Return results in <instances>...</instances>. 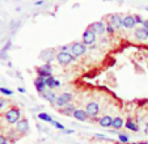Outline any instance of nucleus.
I'll return each mask as SVG.
<instances>
[{
  "label": "nucleus",
  "mask_w": 148,
  "mask_h": 144,
  "mask_svg": "<svg viewBox=\"0 0 148 144\" xmlns=\"http://www.w3.org/2000/svg\"><path fill=\"white\" fill-rule=\"evenodd\" d=\"M85 111L88 113L89 118L97 119V115L100 114V104H98L97 101H90V102H88L87 108H85Z\"/></svg>",
  "instance_id": "4"
},
{
  "label": "nucleus",
  "mask_w": 148,
  "mask_h": 144,
  "mask_svg": "<svg viewBox=\"0 0 148 144\" xmlns=\"http://www.w3.org/2000/svg\"><path fill=\"white\" fill-rule=\"evenodd\" d=\"M75 131L73 130H64V134H73Z\"/></svg>",
  "instance_id": "36"
},
{
  "label": "nucleus",
  "mask_w": 148,
  "mask_h": 144,
  "mask_svg": "<svg viewBox=\"0 0 148 144\" xmlns=\"http://www.w3.org/2000/svg\"><path fill=\"white\" fill-rule=\"evenodd\" d=\"M0 93L5 94V96H12V94H13V91H9V89H7V88L0 86Z\"/></svg>",
  "instance_id": "24"
},
{
  "label": "nucleus",
  "mask_w": 148,
  "mask_h": 144,
  "mask_svg": "<svg viewBox=\"0 0 148 144\" xmlns=\"http://www.w3.org/2000/svg\"><path fill=\"white\" fill-rule=\"evenodd\" d=\"M46 85H47L49 89H55V88L60 86V81L56 80L54 76H50V77L46 79Z\"/></svg>",
  "instance_id": "15"
},
{
  "label": "nucleus",
  "mask_w": 148,
  "mask_h": 144,
  "mask_svg": "<svg viewBox=\"0 0 148 144\" xmlns=\"http://www.w3.org/2000/svg\"><path fill=\"white\" fill-rule=\"evenodd\" d=\"M68 50H71V45H64V46H62V47H60V51L68 53Z\"/></svg>",
  "instance_id": "27"
},
{
  "label": "nucleus",
  "mask_w": 148,
  "mask_h": 144,
  "mask_svg": "<svg viewBox=\"0 0 148 144\" xmlns=\"http://www.w3.org/2000/svg\"><path fill=\"white\" fill-rule=\"evenodd\" d=\"M89 28L92 29V30L95 32L96 34H98V36H101V34H103V33H106V24H105L103 21H96V22H93Z\"/></svg>",
  "instance_id": "8"
},
{
  "label": "nucleus",
  "mask_w": 148,
  "mask_h": 144,
  "mask_svg": "<svg viewBox=\"0 0 148 144\" xmlns=\"http://www.w3.org/2000/svg\"><path fill=\"white\" fill-rule=\"evenodd\" d=\"M36 5H42V4H43V0H38V1H36Z\"/></svg>",
  "instance_id": "34"
},
{
  "label": "nucleus",
  "mask_w": 148,
  "mask_h": 144,
  "mask_svg": "<svg viewBox=\"0 0 148 144\" xmlns=\"http://www.w3.org/2000/svg\"><path fill=\"white\" fill-rule=\"evenodd\" d=\"M109 24L115 30H119L123 28V17L121 14H112L109 17Z\"/></svg>",
  "instance_id": "6"
},
{
  "label": "nucleus",
  "mask_w": 148,
  "mask_h": 144,
  "mask_svg": "<svg viewBox=\"0 0 148 144\" xmlns=\"http://www.w3.org/2000/svg\"><path fill=\"white\" fill-rule=\"evenodd\" d=\"M132 144H148L147 141H140V143H132Z\"/></svg>",
  "instance_id": "38"
},
{
  "label": "nucleus",
  "mask_w": 148,
  "mask_h": 144,
  "mask_svg": "<svg viewBox=\"0 0 148 144\" xmlns=\"http://www.w3.org/2000/svg\"><path fill=\"white\" fill-rule=\"evenodd\" d=\"M42 68H45V69H47V71H51V66L49 63H46V64H43L42 66Z\"/></svg>",
  "instance_id": "32"
},
{
  "label": "nucleus",
  "mask_w": 148,
  "mask_h": 144,
  "mask_svg": "<svg viewBox=\"0 0 148 144\" xmlns=\"http://www.w3.org/2000/svg\"><path fill=\"white\" fill-rule=\"evenodd\" d=\"M89 50H92V51L97 50V46H96V45H95V43H93V45H90V46H89Z\"/></svg>",
  "instance_id": "33"
},
{
  "label": "nucleus",
  "mask_w": 148,
  "mask_h": 144,
  "mask_svg": "<svg viewBox=\"0 0 148 144\" xmlns=\"http://www.w3.org/2000/svg\"><path fill=\"white\" fill-rule=\"evenodd\" d=\"M38 118L41 119V121H43V122H49V123H51L54 121V119L51 118L49 114H46V113H39L38 114Z\"/></svg>",
  "instance_id": "20"
},
{
  "label": "nucleus",
  "mask_w": 148,
  "mask_h": 144,
  "mask_svg": "<svg viewBox=\"0 0 148 144\" xmlns=\"http://www.w3.org/2000/svg\"><path fill=\"white\" fill-rule=\"evenodd\" d=\"M34 86H36V89L39 92V93L45 92L46 88H47V85H46V79H45V77H41V76H38V77L34 80Z\"/></svg>",
  "instance_id": "12"
},
{
  "label": "nucleus",
  "mask_w": 148,
  "mask_h": 144,
  "mask_svg": "<svg viewBox=\"0 0 148 144\" xmlns=\"http://www.w3.org/2000/svg\"><path fill=\"white\" fill-rule=\"evenodd\" d=\"M73 118L77 119V121H80V122H85V121H88L89 119V115H88V113L84 109H76L75 111H73Z\"/></svg>",
  "instance_id": "10"
},
{
  "label": "nucleus",
  "mask_w": 148,
  "mask_h": 144,
  "mask_svg": "<svg viewBox=\"0 0 148 144\" xmlns=\"http://www.w3.org/2000/svg\"><path fill=\"white\" fill-rule=\"evenodd\" d=\"M88 47L87 45H84L83 42H73L72 45H71V54H72L73 56H81L84 55V54L87 53Z\"/></svg>",
  "instance_id": "3"
},
{
  "label": "nucleus",
  "mask_w": 148,
  "mask_h": 144,
  "mask_svg": "<svg viewBox=\"0 0 148 144\" xmlns=\"http://www.w3.org/2000/svg\"><path fill=\"white\" fill-rule=\"evenodd\" d=\"M134 37L140 42L148 41V30H145L143 26L142 28H138L136 30H135V33H134Z\"/></svg>",
  "instance_id": "9"
},
{
  "label": "nucleus",
  "mask_w": 148,
  "mask_h": 144,
  "mask_svg": "<svg viewBox=\"0 0 148 144\" xmlns=\"http://www.w3.org/2000/svg\"><path fill=\"white\" fill-rule=\"evenodd\" d=\"M125 126H126V128H127V130H130V131H135V132H138V131H139V127H138V125L134 122V121H132L131 118H129L127 121H126Z\"/></svg>",
  "instance_id": "17"
},
{
  "label": "nucleus",
  "mask_w": 148,
  "mask_h": 144,
  "mask_svg": "<svg viewBox=\"0 0 148 144\" xmlns=\"http://www.w3.org/2000/svg\"><path fill=\"white\" fill-rule=\"evenodd\" d=\"M142 25H143V28H144L145 30H148V20H144Z\"/></svg>",
  "instance_id": "31"
},
{
  "label": "nucleus",
  "mask_w": 148,
  "mask_h": 144,
  "mask_svg": "<svg viewBox=\"0 0 148 144\" xmlns=\"http://www.w3.org/2000/svg\"><path fill=\"white\" fill-rule=\"evenodd\" d=\"M123 126H125V121H123L121 117H115L114 121H113L112 127H114V130H119V128H122Z\"/></svg>",
  "instance_id": "18"
},
{
  "label": "nucleus",
  "mask_w": 148,
  "mask_h": 144,
  "mask_svg": "<svg viewBox=\"0 0 148 144\" xmlns=\"http://www.w3.org/2000/svg\"><path fill=\"white\" fill-rule=\"evenodd\" d=\"M145 11H147V12H148V7H145Z\"/></svg>",
  "instance_id": "39"
},
{
  "label": "nucleus",
  "mask_w": 148,
  "mask_h": 144,
  "mask_svg": "<svg viewBox=\"0 0 148 144\" xmlns=\"http://www.w3.org/2000/svg\"><path fill=\"white\" fill-rule=\"evenodd\" d=\"M55 58H56V60H58V63L62 64V66H67V64L76 60V56H73L71 53H64V51L58 53Z\"/></svg>",
  "instance_id": "2"
},
{
  "label": "nucleus",
  "mask_w": 148,
  "mask_h": 144,
  "mask_svg": "<svg viewBox=\"0 0 148 144\" xmlns=\"http://www.w3.org/2000/svg\"><path fill=\"white\" fill-rule=\"evenodd\" d=\"M118 140L121 141V143H129V136L125 135V134H118Z\"/></svg>",
  "instance_id": "22"
},
{
  "label": "nucleus",
  "mask_w": 148,
  "mask_h": 144,
  "mask_svg": "<svg viewBox=\"0 0 148 144\" xmlns=\"http://www.w3.org/2000/svg\"><path fill=\"white\" fill-rule=\"evenodd\" d=\"M60 98L64 101L66 104H70L71 101H72V94L68 93V92H64L63 94H60Z\"/></svg>",
  "instance_id": "21"
},
{
  "label": "nucleus",
  "mask_w": 148,
  "mask_h": 144,
  "mask_svg": "<svg viewBox=\"0 0 148 144\" xmlns=\"http://www.w3.org/2000/svg\"><path fill=\"white\" fill-rule=\"evenodd\" d=\"M5 106H7V101L3 100V98H0V110H3Z\"/></svg>",
  "instance_id": "29"
},
{
  "label": "nucleus",
  "mask_w": 148,
  "mask_h": 144,
  "mask_svg": "<svg viewBox=\"0 0 148 144\" xmlns=\"http://www.w3.org/2000/svg\"><path fill=\"white\" fill-rule=\"evenodd\" d=\"M96 39H97V34H96L90 28H88L87 30L83 33V43L87 45V46L93 45L96 42Z\"/></svg>",
  "instance_id": "5"
},
{
  "label": "nucleus",
  "mask_w": 148,
  "mask_h": 144,
  "mask_svg": "<svg viewBox=\"0 0 148 144\" xmlns=\"http://www.w3.org/2000/svg\"><path fill=\"white\" fill-rule=\"evenodd\" d=\"M106 33L108 34H114L115 33V29L113 28L110 24H108V25H106Z\"/></svg>",
  "instance_id": "26"
},
{
  "label": "nucleus",
  "mask_w": 148,
  "mask_h": 144,
  "mask_svg": "<svg viewBox=\"0 0 148 144\" xmlns=\"http://www.w3.org/2000/svg\"><path fill=\"white\" fill-rule=\"evenodd\" d=\"M75 110H76L75 106L70 102V104H67L64 108H62L59 113H60L62 115H73V111H75Z\"/></svg>",
  "instance_id": "16"
},
{
  "label": "nucleus",
  "mask_w": 148,
  "mask_h": 144,
  "mask_svg": "<svg viewBox=\"0 0 148 144\" xmlns=\"http://www.w3.org/2000/svg\"><path fill=\"white\" fill-rule=\"evenodd\" d=\"M95 136L96 138H98V139H103V140H108V138L105 135H101V134H95Z\"/></svg>",
  "instance_id": "30"
},
{
  "label": "nucleus",
  "mask_w": 148,
  "mask_h": 144,
  "mask_svg": "<svg viewBox=\"0 0 148 144\" xmlns=\"http://www.w3.org/2000/svg\"><path fill=\"white\" fill-rule=\"evenodd\" d=\"M113 121H114V118H112L110 115H105V117H102V118L98 119V123H100L101 127L109 128V127H112Z\"/></svg>",
  "instance_id": "13"
},
{
  "label": "nucleus",
  "mask_w": 148,
  "mask_h": 144,
  "mask_svg": "<svg viewBox=\"0 0 148 144\" xmlns=\"http://www.w3.org/2000/svg\"><path fill=\"white\" fill-rule=\"evenodd\" d=\"M135 26V19L134 16H130V14H127V16L123 17V28L125 29H132Z\"/></svg>",
  "instance_id": "14"
},
{
  "label": "nucleus",
  "mask_w": 148,
  "mask_h": 144,
  "mask_svg": "<svg viewBox=\"0 0 148 144\" xmlns=\"http://www.w3.org/2000/svg\"><path fill=\"white\" fill-rule=\"evenodd\" d=\"M37 73H38V76H41V77H45V79L53 76V75H51V71H47V69L42 68V67H39V68L37 69Z\"/></svg>",
  "instance_id": "19"
},
{
  "label": "nucleus",
  "mask_w": 148,
  "mask_h": 144,
  "mask_svg": "<svg viewBox=\"0 0 148 144\" xmlns=\"http://www.w3.org/2000/svg\"><path fill=\"white\" fill-rule=\"evenodd\" d=\"M5 121L9 125H14L20 121V117H21V111L18 108H11L5 111Z\"/></svg>",
  "instance_id": "1"
},
{
  "label": "nucleus",
  "mask_w": 148,
  "mask_h": 144,
  "mask_svg": "<svg viewBox=\"0 0 148 144\" xmlns=\"http://www.w3.org/2000/svg\"><path fill=\"white\" fill-rule=\"evenodd\" d=\"M134 19H135V24H143V21H144L142 19V16H134Z\"/></svg>",
  "instance_id": "28"
},
{
  "label": "nucleus",
  "mask_w": 148,
  "mask_h": 144,
  "mask_svg": "<svg viewBox=\"0 0 148 144\" xmlns=\"http://www.w3.org/2000/svg\"><path fill=\"white\" fill-rule=\"evenodd\" d=\"M29 128H30V126H29V121L25 118L20 119L18 122L16 123V131L21 135V134H26L29 131Z\"/></svg>",
  "instance_id": "7"
},
{
  "label": "nucleus",
  "mask_w": 148,
  "mask_h": 144,
  "mask_svg": "<svg viewBox=\"0 0 148 144\" xmlns=\"http://www.w3.org/2000/svg\"><path fill=\"white\" fill-rule=\"evenodd\" d=\"M17 91H18L20 93H25V92H26V91H25V88H21V86H20V88L17 89Z\"/></svg>",
  "instance_id": "35"
},
{
  "label": "nucleus",
  "mask_w": 148,
  "mask_h": 144,
  "mask_svg": "<svg viewBox=\"0 0 148 144\" xmlns=\"http://www.w3.org/2000/svg\"><path fill=\"white\" fill-rule=\"evenodd\" d=\"M41 96L45 98L46 101H49L50 104H53V105H55V101H56V98H58V96L53 92V89H49V91L46 89L45 92H42L41 93Z\"/></svg>",
  "instance_id": "11"
},
{
  "label": "nucleus",
  "mask_w": 148,
  "mask_h": 144,
  "mask_svg": "<svg viewBox=\"0 0 148 144\" xmlns=\"http://www.w3.org/2000/svg\"><path fill=\"white\" fill-rule=\"evenodd\" d=\"M144 132H145V134H148V122L145 123V127H144Z\"/></svg>",
  "instance_id": "37"
},
{
  "label": "nucleus",
  "mask_w": 148,
  "mask_h": 144,
  "mask_svg": "<svg viewBox=\"0 0 148 144\" xmlns=\"http://www.w3.org/2000/svg\"><path fill=\"white\" fill-rule=\"evenodd\" d=\"M0 144H9V139L5 135H0Z\"/></svg>",
  "instance_id": "25"
},
{
  "label": "nucleus",
  "mask_w": 148,
  "mask_h": 144,
  "mask_svg": "<svg viewBox=\"0 0 148 144\" xmlns=\"http://www.w3.org/2000/svg\"><path fill=\"white\" fill-rule=\"evenodd\" d=\"M51 125H53L55 128H58V130H62V131H64V130H66V127H64V126L62 125V123L56 122V121H53V122H51Z\"/></svg>",
  "instance_id": "23"
}]
</instances>
